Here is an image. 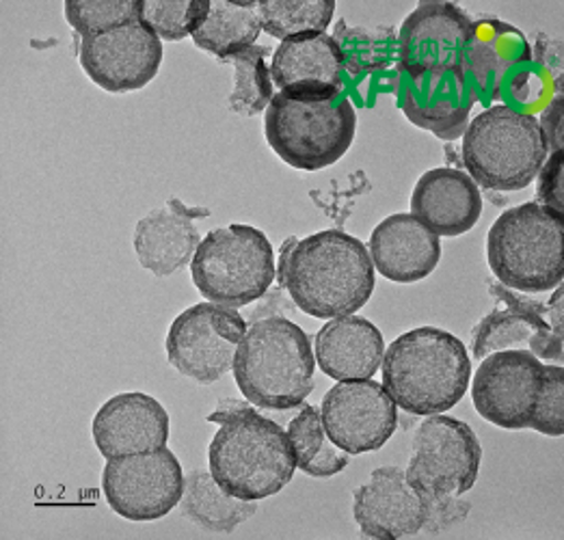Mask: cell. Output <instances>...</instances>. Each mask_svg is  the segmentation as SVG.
<instances>
[{
    "label": "cell",
    "instance_id": "1",
    "mask_svg": "<svg viewBox=\"0 0 564 540\" xmlns=\"http://www.w3.org/2000/svg\"><path fill=\"white\" fill-rule=\"evenodd\" d=\"M280 283L303 314L332 321L359 312L377 279L370 251L359 238L325 229L283 245Z\"/></svg>",
    "mask_w": 564,
    "mask_h": 540
},
{
    "label": "cell",
    "instance_id": "2",
    "mask_svg": "<svg viewBox=\"0 0 564 540\" xmlns=\"http://www.w3.org/2000/svg\"><path fill=\"white\" fill-rule=\"evenodd\" d=\"M208 422L221 424L208 447L210 474L229 495L258 501L292 480L296 458L288 432L249 402L226 398Z\"/></svg>",
    "mask_w": 564,
    "mask_h": 540
},
{
    "label": "cell",
    "instance_id": "3",
    "mask_svg": "<svg viewBox=\"0 0 564 540\" xmlns=\"http://www.w3.org/2000/svg\"><path fill=\"white\" fill-rule=\"evenodd\" d=\"M471 380L465 344L444 328L402 333L383 355V387L411 415H440L456 407Z\"/></svg>",
    "mask_w": 564,
    "mask_h": 540
},
{
    "label": "cell",
    "instance_id": "4",
    "mask_svg": "<svg viewBox=\"0 0 564 540\" xmlns=\"http://www.w3.org/2000/svg\"><path fill=\"white\" fill-rule=\"evenodd\" d=\"M316 355L307 333L288 318H264L247 328L234 377L249 404L288 411L314 389Z\"/></svg>",
    "mask_w": 564,
    "mask_h": 540
},
{
    "label": "cell",
    "instance_id": "5",
    "mask_svg": "<svg viewBox=\"0 0 564 540\" xmlns=\"http://www.w3.org/2000/svg\"><path fill=\"white\" fill-rule=\"evenodd\" d=\"M547 156L539 119L505 105L476 115L463 134L467 175L487 191H523L536 180Z\"/></svg>",
    "mask_w": 564,
    "mask_h": 540
},
{
    "label": "cell",
    "instance_id": "6",
    "mask_svg": "<svg viewBox=\"0 0 564 540\" xmlns=\"http://www.w3.org/2000/svg\"><path fill=\"white\" fill-rule=\"evenodd\" d=\"M564 216L536 202L508 208L487 236V262L505 288L547 292L563 283Z\"/></svg>",
    "mask_w": 564,
    "mask_h": 540
},
{
    "label": "cell",
    "instance_id": "7",
    "mask_svg": "<svg viewBox=\"0 0 564 540\" xmlns=\"http://www.w3.org/2000/svg\"><path fill=\"white\" fill-rule=\"evenodd\" d=\"M191 274L195 288L226 307H245L262 299L273 285L275 251L264 231L231 223L213 229L197 247Z\"/></svg>",
    "mask_w": 564,
    "mask_h": 540
},
{
    "label": "cell",
    "instance_id": "8",
    "mask_svg": "<svg viewBox=\"0 0 564 540\" xmlns=\"http://www.w3.org/2000/svg\"><path fill=\"white\" fill-rule=\"evenodd\" d=\"M357 112L346 98L332 102H294L273 96L264 115V137L285 164L301 171L332 166L350 150Z\"/></svg>",
    "mask_w": 564,
    "mask_h": 540
},
{
    "label": "cell",
    "instance_id": "9",
    "mask_svg": "<svg viewBox=\"0 0 564 540\" xmlns=\"http://www.w3.org/2000/svg\"><path fill=\"white\" fill-rule=\"evenodd\" d=\"M480 461L482 447L471 426L440 413L417 426L404 474L422 499L460 497L476 485Z\"/></svg>",
    "mask_w": 564,
    "mask_h": 540
},
{
    "label": "cell",
    "instance_id": "10",
    "mask_svg": "<svg viewBox=\"0 0 564 540\" xmlns=\"http://www.w3.org/2000/svg\"><path fill=\"white\" fill-rule=\"evenodd\" d=\"M491 292L507 307L491 312L474 328V357L482 361L498 350H528L534 357L563 364V283L547 305L517 296L502 283H494Z\"/></svg>",
    "mask_w": 564,
    "mask_h": 540
},
{
    "label": "cell",
    "instance_id": "11",
    "mask_svg": "<svg viewBox=\"0 0 564 540\" xmlns=\"http://www.w3.org/2000/svg\"><path fill=\"white\" fill-rule=\"evenodd\" d=\"M247 321L219 303H197L182 312L167 333L170 364L202 385L217 382L234 368Z\"/></svg>",
    "mask_w": 564,
    "mask_h": 540
},
{
    "label": "cell",
    "instance_id": "12",
    "mask_svg": "<svg viewBox=\"0 0 564 540\" xmlns=\"http://www.w3.org/2000/svg\"><path fill=\"white\" fill-rule=\"evenodd\" d=\"M102 490L119 517L148 523L163 519L184 493L182 465L170 447L107 461Z\"/></svg>",
    "mask_w": 564,
    "mask_h": 540
},
{
    "label": "cell",
    "instance_id": "13",
    "mask_svg": "<svg viewBox=\"0 0 564 540\" xmlns=\"http://www.w3.org/2000/svg\"><path fill=\"white\" fill-rule=\"evenodd\" d=\"M471 18L454 2H420L398 33V65L415 83L463 69Z\"/></svg>",
    "mask_w": 564,
    "mask_h": 540
},
{
    "label": "cell",
    "instance_id": "14",
    "mask_svg": "<svg viewBox=\"0 0 564 540\" xmlns=\"http://www.w3.org/2000/svg\"><path fill=\"white\" fill-rule=\"evenodd\" d=\"M543 378L545 366L528 350L491 353L474 375V407L480 418L500 429H528Z\"/></svg>",
    "mask_w": 564,
    "mask_h": 540
},
{
    "label": "cell",
    "instance_id": "15",
    "mask_svg": "<svg viewBox=\"0 0 564 540\" xmlns=\"http://www.w3.org/2000/svg\"><path fill=\"white\" fill-rule=\"evenodd\" d=\"M323 424L329 439L348 454L381 450L398 426V411L388 389L372 380H341L323 398Z\"/></svg>",
    "mask_w": 564,
    "mask_h": 540
},
{
    "label": "cell",
    "instance_id": "16",
    "mask_svg": "<svg viewBox=\"0 0 564 540\" xmlns=\"http://www.w3.org/2000/svg\"><path fill=\"white\" fill-rule=\"evenodd\" d=\"M80 65L105 91L128 94L150 85L163 65V42L141 20L80 42Z\"/></svg>",
    "mask_w": 564,
    "mask_h": 540
},
{
    "label": "cell",
    "instance_id": "17",
    "mask_svg": "<svg viewBox=\"0 0 564 540\" xmlns=\"http://www.w3.org/2000/svg\"><path fill=\"white\" fill-rule=\"evenodd\" d=\"M344 56L325 33L285 40L273 53L271 76L280 94L294 102H332L341 89Z\"/></svg>",
    "mask_w": 564,
    "mask_h": 540
},
{
    "label": "cell",
    "instance_id": "18",
    "mask_svg": "<svg viewBox=\"0 0 564 540\" xmlns=\"http://www.w3.org/2000/svg\"><path fill=\"white\" fill-rule=\"evenodd\" d=\"M352 515L364 537L395 540L413 537L424 528L426 504L404 469L379 467L355 490Z\"/></svg>",
    "mask_w": 564,
    "mask_h": 540
},
{
    "label": "cell",
    "instance_id": "19",
    "mask_svg": "<svg viewBox=\"0 0 564 540\" xmlns=\"http://www.w3.org/2000/svg\"><path fill=\"white\" fill-rule=\"evenodd\" d=\"M91 432L107 461L154 452L167 445L170 415L165 407L148 393H119L96 413Z\"/></svg>",
    "mask_w": 564,
    "mask_h": 540
},
{
    "label": "cell",
    "instance_id": "20",
    "mask_svg": "<svg viewBox=\"0 0 564 540\" xmlns=\"http://www.w3.org/2000/svg\"><path fill=\"white\" fill-rule=\"evenodd\" d=\"M411 215L437 236H460L480 220L482 195L460 169H431L413 188Z\"/></svg>",
    "mask_w": 564,
    "mask_h": 540
},
{
    "label": "cell",
    "instance_id": "21",
    "mask_svg": "<svg viewBox=\"0 0 564 540\" xmlns=\"http://www.w3.org/2000/svg\"><path fill=\"white\" fill-rule=\"evenodd\" d=\"M210 213L204 208H186L180 199L143 216L134 229V251L141 267L156 277H170L188 267L202 242L195 218Z\"/></svg>",
    "mask_w": 564,
    "mask_h": 540
},
{
    "label": "cell",
    "instance_id": "22",
    "mask_svg": "<svg viewBox=\"0 0 564 540\" xmlns=\"http://www.w3.org/2000/svg\"><path fill=\"white\" fill-rule=\"evenodd\" d=\"M372 264L394 283L426 279L442 260L440 236L413 215L383 218L370 236Z\"/></svg>",
    "mask_w": 564,
    "mask_h": 540
},
{
    "label": "cell",
    "instance_id": "23",
    "mask_svg": "<svg viewBox=\"0 0 564 540\" xmlns=\"http://www.w3.org/2000/svg\"><path fill=\"white\" fill-rule=\"evenodd\" d=\"M386 355L381 331L359 316L332 318L316 333V361L336 380L372 378Z\"/></svg>",
    "mask_w": 564,
    "mask_h": 540
},
{
    "label": "cell",
    "instance_id": "24",
    "mask_svg": "<svg viewBox=\"0 0 564 540\" xmlns=\"http://www.w3.org/2000/svg\"><path fill=\"white\" fill-rule=\"evenodd\" d=\"M530 61L532 48L519 29L494 15L471 20V33L463 53V69L471 74L480 91L498 98L508 69Z\"/></svg>",
    "mask_w": 564,
    "mask_h": 540
},
{
    "label": "cell",
    "instance_id": "25",
    "mask_svg": "<svg viewBox=\"0 0 564 540\" xmlns=\"http://www.w3.org/2000/svg\"><path fill=\"white\" fill-rule=\"evenodd\" d=\"M437 80L424 83L426 89L422 98L413 87H404L400 108L413 126L424 128L444 141H454L467 130L476 96L465 87V69L448 74L446 87H437Z\"/></svg>",
    "mask_w": 564,
    "mask_h": 540
},
{
    "label": "cell",
    "instance_id": "26",
    "mask_svg": "<svg viewBox=\"0 0 564 540\" xmlns=\"http://www.w3.org/2000/svg\"><path fill=\"white\" fill-rule=\"evenodd\" d=\"M186 519L208 532H234L240 523L251 519L258 510L256 501L229 495L215 480L210 472L195 469L184 478V493L180 499Z\"/></svg>",
    "mask_w": 564,
    "mask_h": 540
},
{
    "label": "cell",
    "instance_id": "27",
    "mask_svg": "<svg viewBox=\"0 0 564 540\" xmlns=\"http://www.w3.org/2000/svg\"><path fill=\"white\" fill-rule=\"evenodd\" d=\"M262 31V18L258 2H210V13L206 22L193 33L197 48L219 56L221 61L256 46Z\"/></svg>",
    "mask_w": 564,
    "mask_h": 540
},
{
    "label": "cell",
    "instance_id": "28",
    "mask_svg": "<svg viewBox=\"0 0 564 540\" xmlns=\"http://www.w3.org/2000/svg\"><path fill=\"white\" fill-rule=\"evenodd\" d=\"M288 436L294 450L296 467L314 478H332L348 465V452L329 439L323 415L316 407H303L290 422Z\"/></svg>",
    "mask_w": 564,
    "mask_h": 540
},
{
    "label": "cell",
    "instance_id": "29",
    "mask_svg": "<svg viewBox=\"0 0 564 540\" xmlns=\"http://www.w3.org/2000/svg\"><path fill=\"white\" fill-rule=\"evenodd\" d=\"M258 7L262 29L282 42L325 33L336 15L334 0H260Z\"/></svg>",
    "mask_w": 564,
    "mask_h": 540
},
{
    "label": "cell",
    "instance_id": "30",
    "mask_svg": "<svg viewBox=\"0 0 564 540\" xmlns=\"http://www.w3.org/2000/svg\"><path fill=\"white\" fill-rule=\"evenodd\" d=\"M269 48L249 46L240 53L224 58L234 67V91L229 96V108L238 115L253 117L267 110L273 100V76L267 65Z\"/></svg>",
    "mask_w": 564,
    "mask_h": 540
},
{
    "label": "cell",
    "instance_id": "31",
    "mask_svg": "<svg viewBox=\"0 0 564 540\" xmlns=\"http://www.w3.org/2000/svg\"><path fill=\"white\" fill-rule=\"evenodd\" d=\"M334 40L338 42L344 56V67L350 72V76H364L370 72L386 69L398 51L394 26L350 29L346 20H339Z\"/></svg>",
    "mask_w": 564,
    "mask_h": 540
},
{
    "label": "cell",
    "instance_id": "32",
    "mask_svg": "<svg viewBox=\"0 0 564 540\" xmlns=\"http://www.w3.org/2000/svg\"><path fill=\"white\" fill-rule=\"evenodd\" d=\"M532 53L541 67L521 69L510 83V94L521 105H543L563 94V42L539 33Z\"/></svg>",
    "mask_w": 564,
    "mask_h": 540
},
{
    "label": "cell",
    "instance_id": "33",
    "mask_svg": "<svg viewBox=\"0 0 564 540\" xmlns=\"http://www.w3.org/2000/svg\"><path fill=\"white\" fill-rule=\"evenodd\" d=\"M208 0H141L139 20L161 40L180 42L206 22Z\"/></svg>",
    "mask_w": 564,
    "mask_h": 540
},
{
    "label": "cell",
    "instance_id": "34",
    "mask_svg": "<svg viewBox=\"0 0 564 540\" xmlns=\"http://www.w3.org/2000/svg\"><path fill=\"white\" fill-rule=\"evenodd\" d=\"M141 0H69L65 18L83 37H98L139 20Z\"/></svg>",
    "mask_w": 564,
    "mask_h": 540
},
{
    "label": "cell",
    "instance_id": "35",
    "mask_svg": "<svg viewBox=\"0 0 564 540\" xmlns=\"http://www.w3.org/2000/svg\"><path fill=\"white\" fill-rule=\"evenodd\" d=\"M564 370L563 366H545L543 387L528 429H534L547 436L564 434Z\"/></svg>",
    "mask_w": 564,
    "mask_h": 540
},
{
    "label": "cell",
    "instance_id": "36",
    "mask_svg": "<svg viewBox=\"0 0 564 540\" xmlns=\"http://www.w3.org/2000/svg\"><path fill=\"white\" fill-rule=\"evenodd\" d=\"M563 166L564 152H552L547 156V161L543 162L541 171H539V188H536V204L561 213L563 215Z\"/></svg>",
    "mask_w": 564,
    "mask_h": 540
},
{
    "label": "cell",
    "instance_id": "37",
    "mask_svg": "<svg viewBox=\"0 0 564 540\" xmlns=\"http://www.w3.org/2000/svg\"><path fill=\"white\" fill-rule=\"evenodd\" d=\"M424 504H426V519L422 530H429V532H444L454 523H460L469 512V504L458 497H433V499H424Z\"/></svg>",
    "mask_w": 564,
    "mask_h": 540
},
{
    "label": "cell",
    "instance_id": "38",
    "mask_svg": "<svg viewBox=\"0 0 564 540\" xmlns=\"http://www.w3.org/2000/svg\"><path fill=\"white\" fill-rule=\"evenodd\" d=\"M296 310L299 307L294 305L292 299L285 296L283 285L280 283L273 290L269 288V292L262 299H258V305L249 314V323H258L264 318H285V316H292Z\"/></svg>",
    "mask_w": 564,
    "mask_h": 540
},
{
    "label": "cell",
    "instance_id": "39",
    "mask_svg": "<svg viewBox=\"0 0 564 540\" xmlns=\"http://www.w3.org/2000/svg\"><path fill=\"white\" fill-rule=\"evenodd\" d=\"M563 94L556 96L543 112V119L539 121L541 132L547 143V152L563 150Z\"/></svg>",
    "mask_w": 564,
    "mask_h": 540
}]
</instances>
